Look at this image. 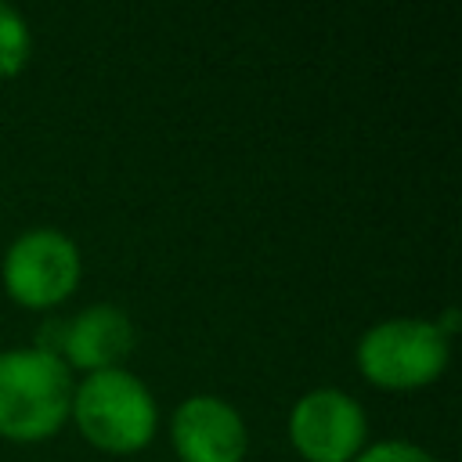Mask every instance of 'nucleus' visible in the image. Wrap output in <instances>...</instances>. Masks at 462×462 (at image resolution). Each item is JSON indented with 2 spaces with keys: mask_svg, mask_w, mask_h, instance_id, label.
Returning a JSON list of instances; mask_svg holds the SVG:
<instances>
[{
  "mask_svg": "<svg viewBox=\"0 0 462 462\" xmlns=\"http://www.w3.org/2000/svg\"><path fill=\"white\" fill-rule=\"evenodd\" d=\"M350 462H437V458L415 444H404V440H379V444L365 448L361 455H354Z\"/></svg>",
  "mask_w": 462,
  "mask_h": 462,
  "instance_id": "9",
  "label": "nucleus"
},
{
  "mask_svg": "<svg viewBox=\"0 0 462 462\" xmlns=\"http://www.w3.org/2000/svg\"><path fill=\"white\" fill-rule=\"evenodd\" d=\"M130 346H134V325H130L126 310H119L112 303L87 307L83 314L65 321L61 350L69 354V361L76 368H87V372L119 368V361L130 354Z\"/></svg>",
  "mask_w": 462,
  "mask_h": 462,
  "instance_id": "7",
  "label": "nucleus"
},
{
  "mask_svg": "<svg viewBox=\"0 0 462 462\" xmlns=\"http://www.w3.org/2000/svg\"><path fill=\"white\" fill-rule=\"evenodd\" d=\"M69 411L83 437L105 451H137L155 433V401L144 383L123 368L90 372L76 390Z\"/></svg>",
  "mask_w": 462,
  "mask_h": 462,
  "instance_id": "2",
  "label": "nucleus"
},
{
  "mask_svg": "<svg viewBox=\"0 0 462 462\" xmlns=\"http://www.w3.org/2000/svg\"><path fill=\"white\" fill-rule=\"evenodd\" d=\"M25 61H29V25L11 4H0V76L22 72Z\"/></svg>",
  "mask_w": 462,
  "mask_h": 462,
  "instance_id": "8",
  "label": "nucleus"
},
{
  "mask_svg": "<svg viewBox=\"0 0 462 462\" xmlns=\"http://www.w3.org/2000/svg\"><path fill=\"white\" fill-rule=\"evenodd\" d=\"M357 365L375 386H390V390L426 386L448 365V339L437 332L433 321L390 318L361 336Z\"/></svg>",
  "mask_w": 462,
  "mask_h": 462,
  "instance_id": "3",
  "label": "nucleus"
},
{
  "mask_svg": "<svg viewBox=\"0 0 462 462\" xmlns=\"http://www.w3.org/2000/svg\"><path fill=\"white\" fill-rule=\"evenodd\" d=\"M79 282V249L54 227L25 231L4 256V285L25 307H51Z\"/></svg>",
  "mask_w": 462,
  "mask_h": 462,
  "instance_id": "4",
  "label": "nucleus"
},
{
  "mask_svg": "<svg viewBox=\"0 0 462 462\" xmlns=\"http://www.w3.org/2000/svg\"><path fill=\"white\" fill-rule=\"evenodd\" d=\"M289 437L310 462H350L365 440V411L343 390H310L292 404Z\"/></svg>",
  "mask_w": 462,
  "mask_h": 462,
  "instance_id": "5",
  "label": "nucleus"
},
{
  "mask_svg": "<svg viewBox=\"0 0 462 462\" xmlns=\"http://www.w3.org/2000/svg\"><path fill=\"white\" fill-rule=\"evenodd\" d=\"M245 444L242 415L213 393H195L173 411V451L180 462H242Z\"/></svg>",
  "mask_w": 462,
  "mask_h": 462,
  "instance_id": "6",
  "label": "nucleus"
},
{
  "mask_svg": "<svg viewBox=\"0 0 462 462\" xmlns=\"http://www.w3.org/2000/svg\"><path fill=\"white\" fill-rule=\"evenodd\" d=\"M72 404L69 365L43 350L0 354V433L11 440L51 437Z\"/></svg>",
  "mask_w": 462,
  "mask_h": 462,
  "instance_id": "1",
  "label": "nucleus"
}]
</instances>
